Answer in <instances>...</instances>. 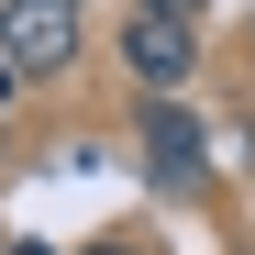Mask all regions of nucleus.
Instances as JSON below:
<instances>
[{
	"label": "nucleus",
	"mask_w": 255,
	"mask_h": 255,
	"mask_svg": "<svg viewBox=\"0 0 255 255\" xmlns=\"http://www.w3.org/2000/svg\"><path fill=\"white\" fill-rule=\"evenodd\" d=\"M122 56H133V78H155V89H178V78H189V22L178 11H133V33H122Z\"/></svg>",
	"instance_id": "nucleus-2"
},
{
	"label": "nucleus",
	"mask_w": 255,
	"mask_h": 255,
	"mask_svg": "<svg viewBox=\"0 0 255 255\" xmlns=\"http://www.w3.org/2000/svg\"><path fill=\"white\" fill-rule=\"evenodd\" d=\"M0 255H45V244H0Z\"/></svg>",
	"instance_id": "nucleus-5"
},
{
	"label": "nucleus",
	"mask_w": 255,
	"mask_h": 255,
	"mask_svg": "<svg viewBox=\"0 0 255 255\" xmlns=\"http://www.w3.org/2000/svg\"><path fill=\"white\" fill-rule=\"evenodd\" d=\"M144 11H178V22H189V11H200V0H144Z\"/></svg>",
	"instance_id": "nucleus-4"
},
{
	"label": "nucleus",
	"mask_w": 255,
	"mask_h": 255,
	"mask_svg": "<svg viewBox=\"0 0 255 255\" xmlns=\"http://www.w3.org/2000/svg\"><path fill=\"white\" fill-rule=\"evenodd\" d=\"M144 155H155V178H166V189H189L200 166H211V144H200V122H189L178 100H155V111H144Z\"/></svg>",
	"instance_id": "nucleus-3"
},
{
	"label": "nucleus",
	"mask_w": 255,
	"mask_h": 255,
	"mask_svg": "<svg viewBox=\"0 0 255 255\" xmlns=\"http://www.w3.org/2000/svg\"><path fill=\"white\" fill-rule=\"evenodd\" d=\"M78 56V0H0V67L11 78H56Z\"/></svg>",
	"instance_id": "nucleus-1"
}]
</instances>
